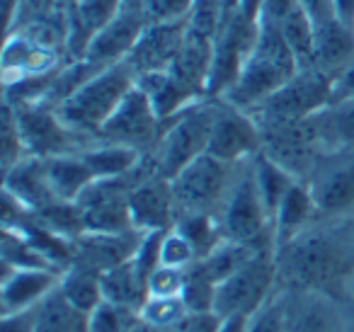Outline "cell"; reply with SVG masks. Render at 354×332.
<instances>
[{"mask_svg": "<svg viewBox=\"0 0 354 332\" xmlns=\"http://www.w3.org/2000/svg\"><path fill=\"white\" fill-rule=\"evenodd\" d=\"M3 6H6V25L15 17L17 8H20V0H3Z\"/></svg>", "mask_w": 354, "mask_h": 332, "instance_id": "cell-56", "label": "cell"}, {"mask_svg": "<svg viewBox=\"0 0 354 332\" xmlns=\"http://www.w3.org/2000/svg\"><path fill=\"white\" fill-rule=\"evenodd\" d=\"M162 131H165V122L158 117L148 95L136 83L122 100V104L114 109L112 117L104 122V127L100 129L97 141L119 143V146L136 148L143 156H151Z\"/></svg>", "mask_w": 354, "mask_h": 332, "instance_id": "cell-10", "label": "cell"}, {"mask_svg": "<svg viewBox=\"0 0 354 332\" xmlns=\"http://www.w3.org/2000/svg\"><path fill=\"white\" fill-rule=\"evenodd\" d=\"M328 153L354 151V98L333 102L318 114Z\"/></svg>", "mask_w": 354, "mask_h": 332, "instance_id": "cell-31", "label": "cell"}, {"mask_svg": "<svg viewBox=\"0 0 354 332\" xmlns=\"http://www.w3.org/2000/svg\"><path fill=\"white\" fill-rule=\"evenodd\" d=\"M146 25L148 20L143 10H119V15L90 39L85 61H90L97 68H107V66L127 61Z\"/></svg>", "mask_w": 354, "mask_h": 332, "instance_id": "cell-18", "label": "cell"}, {"mask_svg": "<svg viewBox=\"0 0 354 332\" xmlns=\"http://www.w3.org/2000/svg\"><path fill=\"white\" fill-rule=\"evenodd\" d=\"M344 332H354V311H347V325H344Z\"/></svg>", "mask_w": 354, "mask_h": 332, "instance_id": "cell-59", "label": "cell"}, {"mask_svg": "<svg viewBox=\"0 0 354 332\" xmlns=\"http://www.w3.org/2000/svg\"><path fill=\"white\" fill-rule=\"evenodd\" d=\"M250 327V315H228L221 317L218 332H248Z\"/></svg>", "mask_w": 354, "mask_h": 332, "instance_id": "cell-53", "label": "cell"}, {"mask_svg": "<svg viewBox=\"0 0 354 332\" xmlns=\"http://www.w3.org/2000/svg\"><path fill=\"white\" fill-rule=\"evenodd\" d=\"M37 332H90V313L75 308L56 286L37 306Z\"/></svg>", "mask_w": 354, "mask_h": 332, "instance_id": "cell-29", "label": "cell"}, {"mask_svg": "<svg viewBox=\"0 0 354 332\" xmlns=\"http://www.w3.org/2000/svg\"><path fill=\"white\" fill-rule=\"evenodd\" d=\"M347 308H349V311H354V288H352V301H349Z\"/></svg>", "mask_w": 354, "mask_h": 332, "instance_id": "cell-60", "label": "cell"}, {"mask_svg": "<svg viewBox=\"0 0 354 332\" xmlns=\"http://www.w3.org/2000/svg\"><path fill=\"white\" fill-rule=\"evenodd\" d=\"M223 20H226L223 0H194L192 12H189V20H187V27L192 32H197V35H204V37H212V39H216Z\"/></svg>", "mask_w": 354, "mask_h": 332, "instance_id": "cell-40", "label": "cell"}, {"mask_svg": "<svg viewBox=\"0 0 354 332\" xmlns=\"http://www.w3.org/2000/svg\"><path fill=\"white\" fill-rule=\"evenodd\" d=\"M136 83H138V88L148 95V100H151V104L156 107L158 117H160L162 122H167V119H172L175 114L185 112V109L192 107L194 102H199V98H194L189 90H185L167 71L141 75Z\"/></svg>", "mask_w": 354, "mask_h": 332, "instance_id": "cell-28", "label": "cell"}, {"mask_svg": "<svg viewBox=\"0 0 354 332\" xmlns=\"http://www.w3.org/2000/svg\"><path fill=\"white\" fill-rule=\"evenodd\" d=\"M66 56L54 49L35 44L20 32L6 35L3 46V83L22 78V75H44L66 64Z\"/></svg>", "mask_w": 354, "mask_h": 332, "instance_id": "cell-22", "label": "cell"}, {"mask_svg": "<svg viewBox=\"0 0 354 332\" xmlns=\"http://www.w3.org/2000/svg\"><path fill=\"white\" fill-rule=\"evenodd\" d=\"M129 209L133 228L141 233L170 230L177 221L172 180L162 177L158 170L146 172L129 192Z\"/></svg>", "mask_w": 354, "mask_h": 332, "instance_id": "cell-15", "label": "cell"}, {"mask_svg": "<svg viewBox=\"0 0 354 332\" xmlns=\"http://www.w3.org/2000/svg\"><path fill=\"white\" fill-rule=\"evenodd\" d=\"M185 282H187V269H175V267H160L151 272L148 277V296L158 298H180L183 296Z\"/></svg>", "mask_w": 354, "mask_h": 332, "instance_id": "cell-44", "label": "cell"}, {"mask_svg": "<svg viewBox=\"0 0 354 332\" xmlns=\"http://www.w3.org/2000/svg\"><path fill=\"white\" fill-rule=\"evenodd\" d=\"M262 151V131L250 112H243L231 104H218L216 124H214L212 141H209V156L226 163H245L252 160Z\"/></svg>", "mask_w": 354, "mask_h": 332, "instance_id": "cell-14", "label": "cell"}, {"mask_svg": "<svg viewBox=\"0 0 354 332\" xmlns=\"http://www.w3.org/2000/svg\"><path fill=\"white\" fill-rule=\"evenodd\" d=\"M141 238V230H127V233L85 230L73 240V264L90 269V272L104 274L109 269L119 267V264L129 262L136 255Z\"/></svg>", "mask_w": 354, "mask_h": 332, "instance_id": "cell-17", "label": "cell"}, {"mask_svg": "<svg viewBox=\"0 0 354 332\" xmlns=\"http://www.w3.org/2000/svg\"><path fill=\"white\" fill-rule=\"evenodd\" d=\"M185 37H187V22H151L133 44L131 54L127 56V64L131 66L136 78L162 73L175 64Z\"/></svg>", "mask_w": 354, "mask_h": 332, "instance_id": "cell-16", "label": "cell"}, {"mask_svg": "<svg viewBox=\"0 0 354 332\" xmlns=\"http://www.w3.org/2000/svg\"><path fill=\"white\" fill-rule=\"evenodd\" d=\"M257 39V22L243 17L241 12L231 15L214 39L212 73H209L207 98L221 100L241 75L248 56Z\"/></svg>", "mask_w": 354, "mask_h": 332, "instance_id": "cell-12", "label": "cell"}, {"mask_svg": "<svg viewBox=\"0 0 354 332\" xmlns=\"http://www.w3.org/2000/svg\"><path fill=\"white\" fill-rule=\"evenodd\" d=\"M318 114L304 119V122L260 129L262 153L274 163H279L284 170H289L301 182L308 180L315 165L323 160V156H328L323 133H320Z\"/></svg>", "mask_w": 354, "mask_h": 332, "instance_id": "cell-9", "label": "cell"}, {"mask_svg": "<svg viewBox=\"0 0 354 332\" xmlns=\"http://www.w3.org/2000/svg\"><path fill=\"white\" fill-rule=\"evenodd\" d=\"M194 262H197V252L189 245V240L175 225L170 230H165L160 243V264L175 269H189Z\"/></svg>", "mask_w": 354, "mask_h": 332, "instance_id": "cell-42", "label": "cell"}, {"mask_svg": "<svg viewBox=\"0 0 354 332\" xmlns=\"http://www.w3.org/2000/svg\"><path fill=\"white\" fill-rule=\"evenodd\" d=\"M0 332H37V306L27 311L3 313Z\"/></svg>", "mask_w": 354, "mask_h": 332, "instance_id": "cell-50", "label": "cell"}, {"mask_svg": "<svg viewBox=\"0 0 354 332\" xmlns=\"http://www.w3.org/2000/svg\"><path fill=\"white\" fill-rule=\"evenodd\" d=\"M183 303L187 313H214V303H216V284L209 282L202 272L194 267L187 269V282L183 288Z\"/></svg>", "mask_w": 354, "mask_h": 332, "instance_id": "cell-38", "label": "cell"}, {"mask_svg": "<svg viewBox=\"0 0 354 332\" xmlns=\"http://www.w3.org/2000/svg\"><path fill=\"white\" fill-rule=\"evenodd\" d=\"M10 109L15 112L27 156H37V158L71 156V153H83L90 143H95L93 138L73 131L59 117V112L54 107L27 104V107H10Z\"/></svg>", "mask_w": 354, "mask_h": 332, "instance_id": "cell-11", "label": "cell"}, {"mask_svg": "<svg viewBox=\"0 0 354 332\" xmlns=\"http://www.w3.org/2000/svg\"><path fill=\"white\" fill-rule=\"evenodd\" d=\"M221 317L216 313H189L172 327H165L160 332H218Z\"/></svg>", "mask_w": 354, "mask_h": 332, "instance_id": "cell-48", "label": "cell"}, {"mask_svg": "<svg viewBox=\"0 0 354 332\" xmlns=\"http://www.w3.org/2000/svg\"><path fill=\"white\" fill-rule=\"evenodd\" d=\"M64 3H71V0H64Z\"/></svg>", "mask_w": 354, "mask_h": 332, "instance_id": "cell-61", "label": "cell"}, {"mask_svg": "<svg viewBox=\"0 0 354 332\" xmlns=\"http://www.w3.org/2000/svg\"><path fill=\"white\" fill-rule=\"evenodd\" d=\"M61 272L49 267L39 269H8L3 267L0 279V308L3 313H15L35 308L59 286Z\"/></svg>", "mask_w": 354, "mask_h": 332, "instance_id": "cell-19", "label": "cell"}, {"mask_svg": "<svg viewBox=\"0 0 354 332\" xmlns=\"http://www.w3.org/2000/svg\"><path fill=\"white\" fill-rule=\"evenodd\" d=\"M27 156L25 141H22L20 127H17L15 112L3 104V133H0V158H3V172L10 170L15 163Z\"/></svg>", "mask_w": 354, "mask_h": 332, "instance_id": "cell-41", "label": "cell"}, {"mask_svg": "<svg viewBox=\"0 0 354 332\" xmlns=\"http://www.w3.org/2000/svg\"><path fill=\"white\" fill-rule=\"evenodd\" d=\"M59 288L75 308L85 313H93L104 301L102 274L90 272L85 267H78V264H71L66 272H61Z\"/></svg>", "mask_w": 354, "mask_h": 332, "instance_id": "cell-32", "label": "cell"}, {"mask_svg": "<svg viewBox=\"0 0 354 332\" xmlns=\"http://www.w3.org/2000/svg\"><path fill=\"white\" fill-rule=\"evenodd\" d=\"M214 59V39L212 37L197 35L187 27V37L183 42V49L177 54L175 64L167 68V73L183 85L194 98H207L209 73H212Z\"/></svg>", "mask_w": 354, "mask_h": 332, "instance_id": "cell-23", "label": "cell"}, {"mask_svg": "<svg viewBox=\"0 0 354 332\" xmlns=\"http://www.w3.org/2000/svg\"><path fill=\"white\" fill-rule=\"evenodd\" d=\"M122 10H143V0H122Z\"/></svg>", "mask_w": 354, "mask_h": 332, "instance_id": "cell-58", "label": "cell"}, {"mask_svg": "<svg viewBox=\"0 0 354 332\" xmlns=\"http://www.w3.org/2000/svg\"><path fill=\"white\" fill-rule=\"evenodd\" d=\"M333 102V80L318 68H301L291 80L250 109L260 129L304 122Z\"/></svg>", "mask_w": 354, "mask_h": 332, "instance_id": "cell-6", "label": "cell"}, {"mask_svg": "<svg viewBox=\"0 0 354 332\" xmlns=\"http://www.w3.org/2000/svg\"><path fill=\"white\" fill-rule=\"evenodd\" d=\"M335 17L347 25H354V0H333Z\"/></svg>", "mask_w": 354, "mask_h": 332, "instance_id": "cell-54", "label": "cell"}, {"mask_svg": "<svg viewBox=\"0 0 354 332\" xmlns=\"http://www.w3.org/2000/svg\"><path fill=\"white\" fill-rule=\"evenodd\" d=\"M281 37L289 44L291 54L296 56L301 68H310L313 64V44H315V25L304 8L294 10L284 22L279 25Z\"/></svg>", "mask_w": 354, "mask_h": 332, "instance_id": "cell-35", "label": "cell"}, {"mask_svg": "<svg viewBox=\"0 0 354 332\" xmlns=\"http://www.w3.org/2000/svg\"><path fill=\"white\" fill-rule=\"evenodd\" d=\"M136 315L138 313L129 311V308L102 301L90 313V332H124Z\"/></svg>", "mask_w": 354, "mask_h": 332, "instance_id": "cell-43", "label": "cell"}, {"mask_svg": "<svg viewBox=\"0 0 354 332\" xmlns=\"http://www.w3.org/2000/svg\"><path fill=\"white\" fill-rule=\"evenodd\" d=\"M218 104L221 100H199L185 112L167 119L156 151L148 156L162 177L172 180L177 172H183L189 163L209 151Z\"/></svg>", "mask_w": 354, "mask_h": 332, "instance_id": "cell-4", "label": "cell"}, {"mask_svg": "<svg viewBox=\"0 0 354 332\" xmlns=\"http://www.w3.org/2000/svg\"><path fill=\"white\" fill-rule=\"evenodd\" d=\"M248 163V160H245ZM243 163H226L218 158L199 156L183 172L172 177L177 219L189 214H214L218 216L241 175Z\"/></svg>", "mask_w": 354, "mask_h": 332, "instance_id": "cell-5", "label": "cell"}, {"mask_svg": "<svg viewBox=\"0 0 354 332\" xmlns=\"http://www.w3.org/2000/svg\"><path fill=\"white\" fill-rule=\"evenodd\" d=\"M61 6H64V0H20V8H17L15 17L6 25V35L22 30L25 25L39 20V17L51 15V12L59 10Z\"/></svg>", "mask_w": 354, "mask_h": 332, "instance_id": "cell-46", "label": "cell"}, {"mask_svg": "<svg viewBox=\"0 0 354 332\" xmlns=\"http://www.w3.org/2000/svg\"><path fill=\"white\" fill-rule=\"evenodd\" d=\"M138 315L148 322V325L158 327V330H165L183 320L185 315H189L187 308H185L183 298H158L148 296V301L141 306Z\"/></svg>", "mask_w": 354, "mask_h": 332, "instance_id": "cell-39", "label": "cell"}, {"mask_svg": "<svg viewBox=\"0 0 354 332\" xmlns=\"http://www.w3.org/2000/svg\"><path fill=\"white\" fill-rule=\"evenodd\" d=\"M306 185L320 219H354V151L323 156Z\"/></svg>", "mask_w": 354, "mask_h": 332, "instance_id": "cell-13", "label": "cell"}, {"mask_svg": "<svg viewBox=\"0 0 354 332\" xmlns=\"http://www.w3.org/2000/svg\"><path fill=\"white\" fill-rule=\"evenodd\" d=\"M44 160L51 190H54L59 201H78L83 196V192L95 182L93 170L88 167V163L83 160L80 153L44 158Z\"/></svg>", "mask_w": 354, "mask_h": 332, "instance_id": "cell-25", "label": "cell"}, {"mask_svg": "<svg viewBox=\"0 0 354 332\" xmlns=\"http://www.w3.org/2000/svg\"><path fill=\"white\" fill-rule=\"evenodd\" d=\"M165 230H153V233H143L141 243H138V250L133 255V264L138 267V272L143 277H151V272H156L160 267V243Z\"/></svg>", "mask_w": 354, "mask_h": 332, "instance_id": "cell-47", "label": "cell"}, {"mask_svg": "<svg viewBox=\"0 0 354 332\" xmlns=\"http://www.w3.org/2000/svg\"><path fill=\"white\" fill-rule=\"evenodd\" d=\"M102 293L104 301L117 303V306L138 313L143 303L148 301V279L138 272V267L133 264L131 257L129 262L102 274Z\"/></svg>", "mask_w": 354, "mask_h": 332, "instance_id": "cell-27", "label": "cell"}, {"mask_svg": "<svg viewBox=\"0 0 354 332\" xmlns=\"http://www.w3.org/2000/svg\"><path fill=\"white\" fill-rule=\"evenodd\" d=\"M318 219V209H315L313 194H310L306 182H296L284 196V201L277 209L274 219H272V240H274V250L289 243L291 238L308 228L313 221Z\"/></svg>", "mask_w": 354, "mask_h": 332, "instance_id": "cell-24", "label": "cell"}, {"mask_svg": "<svg viewBox=\"0 0 354 332\" xmlns=\"http://www.w3.org/2000/svg\"><path fill=\"white\" fill-rule=\"evenodd\" d=\"M194 0H143V15L151 22H187Z\"/></svg>", "mask_w": 354, "mask_h": 332, "instance_id": "cell-45", "label": "cell"}, {"mask_svg": "<svg viewBox=\"0 0 354 332\" xmlns=\"http://www.w3.org/2000/svg\"><path fill=\"white\" fill-rule=\"evenodd\" d=\"M279 288L349 306L354 288V219H315L274 250Z\"/></svg>", "mask_w": 354, "mask_h": 332, "instance_id": "cell-1", "label": "cell"}, {"mask_svg": "<svg viewBox=\"0 0 354 332\" xmlns=\"http://www.w3.org/2000/svg\"><path fill=\"white\" fill-rule=\"evenodd\" d=\"M221 233L231 243H241L255 250H274L272 240V219L257 194L252 160L243 163L241 175L218 214Z\"/></svg>", "mask_w": 354, "mask_h": 332, "instance_id": "cell-7", "label": "cell"}, {"mask_svg": "<svg viewBox=\"0 0 354 332\" xmlns=\"http://www.w3.org/2000/svg\"><path fill=\"white\" fill-rule=\"evenodd\" d=\"M0 255H3V267L8 269H39V267L54 269L46 262L44 255L20 230H12V228H3V250H0Z\"/></svg>", "mask_w": 354, "mask_h": 332, "instance_id": "cell-37", "label": "cell"}, {"mask_svg": "<svg viewBox=\"0 0 354 332\" xmlns=\"http://www.w3.org/2000/svg\"><path fill=\"white\" fill-rule=\"evenodd\" d=\"M175 228L189 240V245L197 252V262L202 257H207L216 245H221L223 233H221V223H218V216L214 214H189V216H180L175 221Z\"/></svg>", "mask_w": 354, "mask_h": 332, "instance_id": "cell-34", "label": "cell"}, {"mask_svg": "<svg viewBox=\"0 0 354 332\" xmlns=\"http://www.w3.org/2000/svg\"><path fill=\"white\" fill-rule=\"evenodd\" d=\"M255 252H262V250L248 248V245H241V243H231V240H223L221 245H216L207 257L194 262L192 267L197 269V272H202L209 282H214L218 286L223 279H228L238 267H243Z\"/></svg>", "mask_w": 354, "mask_h": 332, "instance_id": "cell-33", "label": "cell"}, {"mask_svg": "<svg viewBox=\"0 0 354 332\" xmlns=\"http://www.w3.org/2000/svg\"><path fill=\"white\" fill-rule=\"evenodd\" d=\"M124 332H160V330H158V327H153V325H148V322L143 320L141 315H136L131 322H129Z\"/></svg>", "mask_w": 354, "mask_h": 332, "instance_id": "cell-55", "label": "cell"}, {"mask_svg": "<svg viewBox=\"0 0 354 332\" xmlns=\"http://www.w3.org/2000/svg\"><path fill=\"white\" fill-rule=\"evenodd\" d=\"M354 64V25L330 17L315 25V44H313V64L330 80L337 78L342 71Z\"/></svg>", "mask_w": 354, "mask_h": 332, "instance_id": "cell-20", "label": "cell"}, {"mask_svg": "<svg viewBox=\"0 0 354 332\" xmlns=\"http://www.w3.org/2000/svg\"><path fill=\"white\" fill-rule=\"evenodd\" d=\"M301 8L306 10V15L313 20V25L318 22H325L330 17H335V10H333V0H299Z\"/></svg>", "mask_w": 354, "mask_h": 332, "instance_id": "cell-52", "label": "cell"}, {"mask_svg": "<svg viewBox=\"0 0 354 332\" xmlns=\"http://www.w3.org/2000/svg\"><path fill=\"white\" fill-rule=\"evenodd\" d=\"M352 98H354V64L333 80V102H342V100H352Z\"/></svg>", "mask_w": 354, "mask_h": 332, "instance_id": "cell-51", "label": "cell"}, {"mask_svg": "<svg viewBox=\"0 0 354 332\" xmlns=\"http://www.w3.org/2000/svg\"><path fill=\"white\" fill-rule=\"evenodd\" d=\"M35 221L66 240H75L80 233H85L83 211H80L78 201H54L46 209L37 211Z\"/></svg>", "mask_w": 354, "mask_h": 332, "instance_id": "cell-36", "label": "cell"}, {"mask_svg": "<svg viewBox=\"0 0 354 332\" xmlns=\"http://www.w3.org/2000/svg\"><path fill=\"white\" fill-rule=\"evenodd\" d=\"M83 160L93 170L95 180H112V177H127L143 163V153L136 148L119 146V143L95 141L85 148Z\"/></svg>", "mask_w": 354, "mask_h": 332, "instance_id": "cell-26", "label": "cell"}, {"mask_svg": "<svg viewBox=\"0 0 354 332\" xmlns=\"http://www.w3.org/2000/svg\"><path fill=\"white\" fill-rule=\"evenodd\" d=\"M238 8H241V0H223V10H226V20H228L231 15H236ZM226 20H223V22H226Z\"/></svg>", "mask_w": 354, "mask_h": 332, "instance_id": "cell-57", "label": "cell"}, {"mask_svg": "<svg viewBox=\"0 0 354 332\" xmlns=\"http://www.w3.org/2000/svg\"><path fill=\"white\" fill-rule=\"evenodd\" d=\"M252 177H255L257 194H260L267 214H270V219H274L279 204L284 201V196L289 194V190L299 180H296L289 170H284L279 163L267 158L262 151L252 158Z\"/></svg>", "mask_w": 354, "mask_h": 332, "instance_id": "cell-30", "label": "cell"}, {"mask_svg": "<svg viewBox=\"0 0 354 332\" xmlns=\"http://www.w3.org/2000/svg\"><path fill=\"white\" fill-rule=\"evenodd\" d=\"M277 291H279V274H277L274 250H262L218 284L214 313L218 317L252 315Z\"/></svg>", "mask_w": 354, "mask_h": 332, "instance_id": "cell-8", "label": "cell"}, {"mask_svg": "<svg viewBox=\"0 0 354 332\" xmlns=\"http://www.w3.org/2000/svg\"><path fill=\"white\" fill-rule=\"evenodd\" d=\"M3 192L22 201L32 214L59 201L46 175V160L37 156H25L10 170L3 172Z\"/></svg>", "mask_w": 354, "mask_h": 332, "instance_id": "cell-21", "label": "cell"}, {"mask_svg": "<svg viewBox=\"0 0 354 332\" xmlns=\"http://www.w3.org/2000/svg\"><path fill=\"white\" fill-rule=\"evenodd\" d=\"M299 71V61L291 54L279 27L257 22L255 46H252L238 80L223 95L221 102L243 109V112H250L260 102H265L274 90H279L286 80L294 78Z\"/></svg>", "mask_w": 354, "mask_h": 332, "instance_id": "cell-2", "label": "cell"}, {"mask_svg": "<svg viewBox=\"0 0 354 332\" xmlns=\"http://www.w3.org/2000/svg\"><path fill=\"white\" fill-rule=\"evenodd\" d=\"M301 3L299 0H262L260 15H257V22H265V25H277L279 27L286 17L294 10H299Z\"/></svg>", "mask_w": 354, "mask_h": 332, "instance_id": "cell-49", "label": "cell"}, {"mask_svg": "<svg viewBox=\"0 0 354 332\" xmlns=\"http://www.w3.org/2000/svg\"><path fill=\"white\" fill-rule=\"evenodd\" d=\"M136 73L127 61L107 66V68L97 71L78 93L71 95L56 112L73 131L97 141L100 129L122 104V100L136 85Z\"/></svg>", "mask_w": 354, "mask_h": 332, "instance_id": "cell-3", "label": "cell"}]
</instances>
